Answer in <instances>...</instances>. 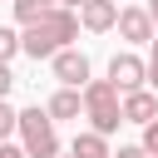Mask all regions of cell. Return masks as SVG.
<instances>
[{"label": "cell", "instance_id": "603a6c76", "mask_svg": "<svg viewBox=\"0 0 158 158\" xmlns=\"http://www.w3.org/2000/svg\"><path fill=\"white\" fill-rule=\"evenodd\" d=\"M10 5H15V0H10Z\"/></svg>", "mask_w": 158, "mask_h": 158}, {"label": "cell", "instance_id": "d6986e66", "mask_svg": "<svg viewBox=\"0 0 158 158\" xmlns=\"http://www.w3.org/2000/svg\"><path fill=\"white\" fill-rule=\"evenodd\" d=\"M59 5H64V10H84L89 0H59Z\"/></svg>", "mask_w": 158, "mask_h": 158}, {"label": "cell", "instance_id": "9c48e42d", "mask_svg": "<svg viewBox=\"0 0 158 158\" xmlns=\"http://www.w3.org/2000/svg\"><path fill=\"white\" fill-rule=\"evenodd\" d=\"M79 109H84V89H59L49 104H44V114L59 123V118H79Z\"/></svg>", "mask_w": 158, "mask_h": 158}, {"label": "cell", "instance_id": "8fae6325", "mask_svg": "<svg viewBox=\"0 0 158 158\" xmlns=\"http://www.w3.org/2000/svg\"><path fill=\"white\" fill-rule=\"evenodd\" d=\"M54 5H59V0H15V20H20V25H35V20H44Z\"/></svg>", "mask_w": 158, "mask_h": 158}, {"label": "cell", "instance_id": "9a60e30c", "mask_svg": "<svg viewBox=\"0 0 158 158\" xmlns=\"http://www.w3.org/2000/svg\"><path fill=\"white\" fill-rule=\"evenodd\" d=\"M148 89L158 94V35H153V59H148Z\"/></svg>", "mask_w": 158, "mask_h": 158}, {"label": "cell", "instance_id": "ba28073f", "mask_svg": "<svg viewBox=\"0 0 158 158\" xmlns=\"http://www.w3.org/2000/svg\"><path fill=\"white\" fill-rule=\"evenodd\" d=\"M79 25L94 30V35H104V30L118 25V5H114V0H89V5L79 10Z\"/></svg>", "mask_w": 158, "mask_h": 158}, {"label": "cell", "instance_id": "7a4b0ae2", "mask_svg": "<svg viewBox=\"0 0 158 158\" xmlns=\"http://www.w3.org/2000/svg\"><path fill=\"white\" fill-rule=\"evenodd\" d=\"M84 114H89L94 133L109 138V133L123 123V94H118L109 79H89V84H84Z\"/></svg>", "mask_w": 158, "mask_h": 158}, {"label": "cell", "instance_id": "30bf717a", "mask_svg": "<svg viewBox=\"0 0 158 158\" xmlns=\"http://www.w3.org/2000/svg\"><path fill=\"white\" fill-rule=\"evenodd\" d=\"M69 153H74V158H114L109 143H104V133H94V128H89V133H74Z\"/></svg>", "mask_w": 158, "mask_h": 158}, {"label": "cell", "instance_id": "7402d4cb", "mask_svg": "<svg viewBox=\"0 0 158 158\" xmlns=\"http://www.w3.org/2000/svg\"><path fill=\"white\" fill-rule=\"evenodd\" d=\"M114 5H118V0H114Z\"/></svg>", "mask_w": 158, "mask_h": 158}, {"label": "cell", "instance_id": "e0dca14e", "mask_svg": "<svg viewBox=\"0 0 158 158\" xmlns=\"http://www.w3.org/2000/svg\"><path fill=\"white\" fill-rule=\"evenodd\" d=\"M114 158H148V153H143V143H128V148H118Z\"/></svg>", "mask_w": 158, "mask_h": 158}, {"label": "cell", "instance_id": "ac0fdd59", "mask_svg": "<svg viewBox=\"0 0 158 158\" xmlns=\"http://www.w3.org/2000/svg\"><path fill=\"white\" fill-rule=\"evenodd\" d=\"M0 158H30L25 148H15V143H0Z\"/></svg>", "mask_w": 158, "mask_h": 158}, {"label": "cell", "instance_id": "2e32d148", "mask_svg": "<svg viewBox=\"0 0 158 158\" xmlns=\"http://www.w3.org/2000/svg\"><path fill=\"white\" fill-rule=\"evenodd\" d=\"M10 84H15V74H10V64H5V59H0V99H5V94H10Z\"/></svg>", "mask_w": 158, "mask_h": 158}, {"label": "cell", "instance_id": "3957f363", "mask_svg": "<svg viewBox=\"0 0 158 158\" xmlns=\"http://www.w3.org/2000/svg\"><path fill=\"white\" fill-rule=\"evenodd\" d=\"M20 138L30 158H59V133L44 109H20Z\"/></svg>", "mask_w": 158, "mask_h": 158}, {"label": "cell", "instance_id": "52a82bcc", "mask_svg": "<svg viewBox=\"0 0 158 158\" xmlns=\"http://www.w3.org/2000/svg\"><path fill=\"white\" fill-rule=\"evenodd\" d=\"M153 118H158V94L153 89L123 94V123H153Z\"/></svg>", "mask_w": 158, "mask_h": 158}, {"label": "cell", "instance_id": "6da1fadb", "mask_svg": "<svg viewBox=\"0 0 158 158\" xmlns=\"http://www.w3.org/2000/svg\"><path fill=\"white\" fill-rule=\"evenodd\" d=\"M79 35V10H64V5H54L44 20H35V25H25V35H20V49L30 54V59H54L59 49H69V40Z\"/></svg>", "mask_w": 158, "mask_h": 158}, {"label": "cell", "instance_id": "ffe728a7", "mask_svg": "<svg viewBox=\"0 0 158 158\" xmlns=\"http://www.w3.org/2000/svg\"><path fill=\"white\" fill-rule=\"evenodd\" d=\"M148 20H153V25H158V0H148Z\"/></svg>", "mask_w": 158, "mask_h": 158}, {"label": "cell", "instance_id": "5b68a950", "mask_svg": "<svg viewBox=\"0 0 158 158\" xmlns=\"http://www.w3.org/2000/svg\"><path fill=\"white\" fill-rule=\"evenodd\" d=\"M49 64H54V79H59L64 89H84V84H89V54H79V49H59Z\"/></svg>", "mask_w": 158, "mask_h": 158}, {"label": "cell", "instance_id": "4fadbf2b", "mask_svg": "<svg viewBox=\"0 0 158 158\" xmlns=\"http://www.w3.org/2000/svg\"><path fill=\"white\" fill-rule=\"evenodd\" d=\"M15 128H20V114H15V109H10L5 99H0V143H5V138H10Z\"/></svg>", "mask_w": 158, "mask_h": 158}, {"label": "cell", "instance_id": "7c38bea8", "mask_svg": "<svg viewBox=\"0 0 158 158\" xmlns=\"http://www.w3.org/2000/svg\"><path fill=\"white\" fill-rule=\"evenodd\" d=\"M15 54H20V35H15V30H10V25H0V59H5V64H10V59H15Z\"/></svg>", "mask_w": 158, "mask_h": 158}, {"label": "cell", "instance_id": "277c9868", "mask_svg": "<svg viewBox=\"0 0 158 158\" xmlns=\"http://www.w3.org/2000/svg\"><path fill=\"white\" fill-rule=\"evenodd\" d=\"M109 84H114L118 94H133V89H143V84H148V64H143L138 54H128V49H123V54H114V59H109Z\"/></svg>", "mask_w": 158, "mask_h": 158}, {"label": "cell", "instance_id": "8992f818", "mask_svg": "<svg viewBox=\"0 0 158 158\" xmlns=\"http://www.w3.org/2000/svg\"><path fill=\"white\" fill-rule=\"evenodd\" d=\"M118 35L128 40V44H153V20H148V10H138V5H128V10H118Z\"/></svg>", "mask_w": 158, "mask_h": 158}, {"label": "cell", "instance_id": "5bb4252c", "mask_svg": "<svg viewBox=\"0 0 158 158\" xmlns=\"http://www.w3.org/2000/svg\"><path fill=\"white\" fill-rule=\"evenodd\" d=\"M143 153H148V158H158V118H153V123H143Z\"/></svg>", "mask_w": 158, "mask_h": 158}, {"label": "cell", "instance_id": "44dd1931", "mask_svg": "<svg viewBox=\"0 0 158 158\" xmlns=\"http://www.w3.org/2000/svg\"><path fill=\"white\" fill-rule=\"evenodd\" d=\"M59 158H64V153H59ZM69 158H74V153H69Z\"/></svg>", "mask_w": 158, "mask_h": 158}]
</instances>
